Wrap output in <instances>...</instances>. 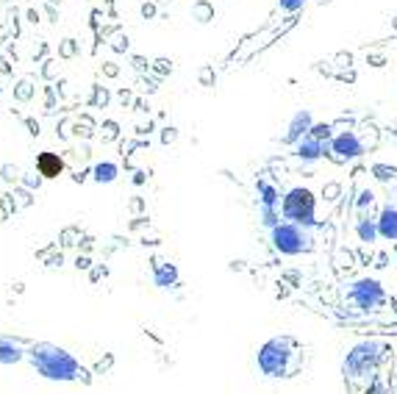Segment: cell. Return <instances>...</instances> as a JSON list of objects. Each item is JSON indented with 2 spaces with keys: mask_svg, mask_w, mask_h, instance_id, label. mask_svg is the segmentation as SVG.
<instances>
[{
  "mask_svg": "<svg viewBox=\"0 0 397 394\" xmlns=\"http://www.w3.org/2000/svg\"><path fill=\"white\" fill-rule=\"evenodd\" d=\"M31 361L34 367L51 378V381H70V378H78V364L75 358L61 350V347H53V344H37L31 350Z\"/></svg>",
  "mask_w": 397,
  "mask_h": 394,
  "instance_id": "obj_1",
  "label": "cell"
},
{
  "mask_svg": "<svg viewBox=\"0 0 397 394\" xmlns=\"http://www.w3.org/2000/svg\"><path fill=\"white\" fill-rule=\"evenodd\" d=\"M292 339H270L261 350H259V367L264 375L270 378H281L289 375V358H292Z\"/></svg>",
  "mask_w": 397,
  "mask_h": 394,
  "instance_id": "obj_2",
  "label": "cell"
},
{
  "mask_svg": "<svg viewBox=\"0 0 397 394\" xmlns=\"http://www.w3.org/2000/svg\"><path fill=\"white\" fill-rule=\"evenodd\" d=\"M314 195L308 189H292L284 197V217L286 223H294V225H314Z\"/></svg>",
  "mask_w": 397,
  "mask_h": 394,
  "instance_id": "obj_3",
  "label": "cell"
},
{
  "mask_svg": "<svg viewBox=\"0 0 397 394\" xmlns=\"http://www.w3.org/2000/svg\"><path fill=\"white\" fill-rule=\"evenodd\" d=\"M273 242L286 256H297V253L311 250V236L294 223H281V225L273 228Z\"/></svg>",
  "mask_w": 397,
  "mask_h": 394,
  "instance_id": "obj_4",
  "label": "cell"
},
{
  "mask_svg": "<svg viewBox=\"0 0 397 394\" xmlns=\"http://www.w3.org/2000/svg\"><path fill=\"white\" fill-rule=\"evenodd\" d=\"M375 350H378V344H358V347H353V350L347 353V358H344V375L358 378V375L372 372V364H375V358H378Z\"/></svg>",
  "mask_w": 397,
  "mask_h": 394,
  "instance_id": "obj_5",
  "label": "cell"
},
{
  "mask_svg": "<svg viewBox=\"0 0 397 394\" xmlns=\"http://www.w3.org/2000/svg\"><path fill=\"white\" fill-rule=\"evenodd\" d=\"M350 300H356L361 308H375L381 300H384V289L378 281H358L350 289Z\"/></svg>",
  "mask_w": 397,
  "mask_h": 394,
  "instance_id": "obj_6",
  "label": "cell"
},
{
  "mask_svg": "<svg viewBox=\"0 0 397 394\" xmlns=\"http://www.w3.org/2000/svg\"><path fill=\"white\" fill-rule=\"evenodd\" d=\"M331 150L337 153V159H356V156L364 153V147H361V142H358V136H356L353 131L339 133V136L331 142Z\"/></svg>",
  "mask_w": 397,
  "mask_h": 394,
  "instance_id": "obj_7",
  "label": "cell"
},
{
  "mask_svg": "<svg viewBox=\"0 0 397 394\" xmlns=\"http://www.w3.org/2000/svg\"><path fill=\"white\" fill-rule=\"evenodd\" d=\"M311 112H297L292 117V122H289V131H286L284 142H300V139H306L308 133H311Z\"/></svg>",
  "mask_w": 397,
  "mask_h": 394,
  "instance_id": "obj_8",
  "label": "cell"
},
{
  "mask_svg": "<svg viewBox=\"0 0 397 394\" xmlns=\"http://www.w3.org/2000/svg\"><path fill=\"white\" fill-rule=\"evenodd\" d=\"M37 169H39L42 178H58L61 169H64V162L58 159L56 153H42V156L37 159Z\"/></svg>",
  "mask_w": 397,
  "mask_h": 394,
  "instance_id": "obj_9",
  "label": "cell"
},
{
  "mask_svg": "<svg viewBox=\"0 0 397 394\" xmlns=\"http://www.w3.org/2000/svg\"><path fill=\"white\" fill-rule=\"evenodd\" d=\"M378 233L384 239H397V209L386 206L381 211V220H378Z\"/></svg>",
  "mask_w": 397,
  "mask_h": 394,
  "instance_id": "obj_10",
  "label": "cell"
},
{
  "mask_svg": "<svg viewBox=\"0 0 397 394\" xmlns=\"http://www.w3.org/2000/svg\"><path fill=\"white\" fill-rule=\"evenodd\" d=\"M297 156H300V159H308V162L320 159V156H323V142L314 139V136L308 133L306 139H300V145H297Z\"/></svg>",
  "mask_w": 397,
  "mask_h": 394,
  "instance_id": "obj_11",
  "label": "cell"
},
{
  "mask_svg": "<svg viewBox=\"0 0 397 394\" xmlns=\"http://www.w3.org/2000/svg\"><path fill=\"white\" fill-rule=\"evenodd\" d=\"M20 358H22V350H20V344H14V341H0V361H3V364L20 361Z\"/></svg>",
  "mask_w": 397,
  "mask_h": 394,
  "instance_id": "obj_12",
  "label": "cell"
},
{
  "mask_svg": "<svg viewBox=\"0 0 397 394\" xmlns=\"http://www.w3.org/2000/svg\"><path fill=\"white\" fill-rule=\"evenodd\" d=\"M175 281H178L175 267H170V264H156V283L159 286H172Z\"/></svg>",
  "mask_w": 397,
  "mask_h": 394,
  "instance_id": "obj_13",
  "label": "cell"
},
{
  "mask_svg": "<svg viewBox=\"0 0 397 394\" xmlns=\"http://www.w3.org/2000/svg\"><path fill=\"white\" fill-rule=\"evenodd\" d=\"M92 172H95V180H98V183H112L114 178H117V164L106 162V164H98Z\"/></svg>",
  "mask_w": 397,
  "mask_h": 394,
  "instance_id": "obj_14",
  "label": "cell"
},
{
  "mask_svg": "<svg viewBox=\"0 0 397 394\" xmlns=\"http://www.w3.org/2000/svg\"><path fill=\"white\" fill-rule=\"evenodd\" d=\"M375 233H378V223H370V220H361V223H358V236H361V242H372Z\"/></svg>",
  "mask_w": 397,
  "mask_h": 394,
  "instance_id": "obj_15",
  "label": "cell"
},
{
  "mask_svg": "<svg viewBox=\"0 0 397 394\" xmlns=\"http://www.w3.org/2000/svg\"><path fill=\"white\" fill-rule=\"evenodd\" d=\"M259 192L264 195V197H261V203H264V206H273V209L278 206V192H275L270 183H259Z\"/></svg>",
  "mask_w": 397,
  "mask_h": 394,
  "instance_id": "obj_16",
  "label": "cell"
},
{
  "mask_svg": "<svg viewBox=\"0 0 397 394\" xmlns=\"http://www.w3.org/2000/svg\"><path fill=\"white\" fill-rule=\"evenodd\" d=\"M311 136L320 139V142L328 139V136H331V125H314V128H311Z\"/></svg>",
  "mask_w": 397,
  "mask_h": 394,
  "instance_id": "obj_17",
  "label": "cell"
},
{
  "mask_svg": "<svg viewBox=\"0 0 397 394\" xmlns=\"http://www.w3.org/2000/svg\"><path fill=\"white\" fill-rule=\"evenodd\" d=\"M300 6H303V0H281V8H286V11H294Z\"/></svg>",
  "mask_w": 397,
  "mask_h": 394,
  "instance_id": "obj_18",
  "label": "cell"
},
{
  "mask_svg": "<svg viewBox=\"0 0 397 394\" xmlns=\"http://www.w3.org/2000/svg\"><path fill=\"white\" fill-rule=\"evenodd\" d=\"M367 203H372V192H364L361 200H358V206H367Z\"/></svg>",
  "mask_w": 397,
  "mask_h": 394,
  "instance_id": "obj_19",
  "label": "cell"
}]
</instances>
